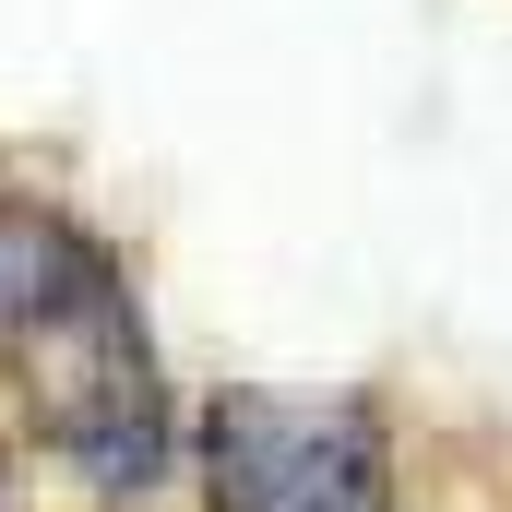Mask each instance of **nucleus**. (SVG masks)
<instances>
[{
  "mask_svg": "<svg viewBox=\"0 0 512 512\" xmlns=\"http://www.w3.org/2000/svg\"><path fill=\"white\" fill-rule=\"evenodd\" d=\"M0 512H24V453H12V429H0Z\"/></svg>",
  "mask_w": 512,
  "mask_h": 512,
  "instance_id": "7ed1b4c3",
  "label": "nucleus"
},
{
  "mask_svg": "<svg viewBox=\"0 0 512 512\" xmlns=\"http://www.w3.org/2000/svg\"><path fill=\"white\" fill-rule=\"evenodd\" d=\"M191 512H405V429L370 382H215L179 441Z\"/></svg>",
  "mask_w": 512,
  "mask_h": 512,
  "instance_id": "f03ea898",
  "label": "nucleus"
},
{
  "mask_svg": "<svg viewBox=\"0 0 512 512\" xmlns=\"http://www.w3.org/2000/svg\"><path fill=\"white\" fill-rule=\"evenodd\" d=\"M0 429L84 512H155L191 441L143 262L24 167H0Z\"/></svg>",
  "mask_w": 512,
  "mask_h": 512,
  "instance_id": "f257e3e1",
  "label": "nucleus"
}]
</instances>
